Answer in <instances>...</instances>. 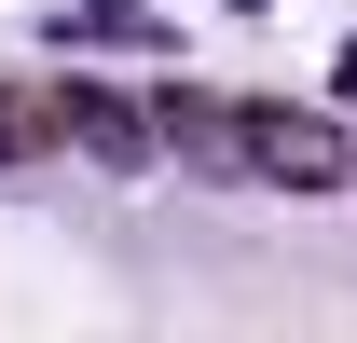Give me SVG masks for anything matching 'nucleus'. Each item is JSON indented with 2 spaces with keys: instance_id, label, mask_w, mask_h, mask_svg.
<instances>
[{
  "instance_id": "nucleus-1",
  "label": "nucleus",
  "mask_w": 357,
  "mask_h": 343,
  "mask_svg": "<svg viewBox=\"0 0 357 343\" xmlns=\"http://www.w3.org/2000/svg\"><path fill=\"white\" fill-rule=\"evenodd\" d=\"M192 137H206L220 165L289 178V192H330V178H344V137H330V124H303V110H192Z\"/></svg>"
}]
</instances>
